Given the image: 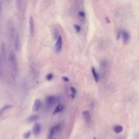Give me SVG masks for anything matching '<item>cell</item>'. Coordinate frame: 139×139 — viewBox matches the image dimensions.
Returning a JSON list of instances; mask_svg holds the SVG:
<instances>
[{
    "label": "cell",
    "instance_id": "obj_1",
    "mask_svg": "<svg viewBox=\"0 0 139 139\" xmlns=\"http://www.w3.org/2000/svg\"><path fill=\"white\" fill-rule=\"evenodd\" d=\"M9 62L12 76L13 78L16 79L18 76V67L16 55L13 51H10L9 53Z\"/></svg>",
    "mask_w": 139,
    "mask_h": 139
},
{
    "label": "cell",
    "instance_id": "obj_2",
    "mask_svg": "<svg viewBox=\"0 0 139 139\" xmlns=\"http://www.w3.org/2000/svg\"><path fill=\"white\" fill-rule=\"evenodd\" d=\"M8 34H9V39L11 42H13L16 33L14 23L12 20H10L8 23Z\"/></svg>",
    "mask_w": 139,
    "mask_h": 139
},
{
    "label": "cell",
    "instance_id": "obj_3",
    "mask_svg": "<svg viewBox=\"0 0 139 139\" xmlns=\"http://www.w3.org/2000/svg\"><path fill=\"white\" fill-rule=\"evenodd\" d=\"M57 100V98L55 96H50L46 99V107L47 109H50Z\"/></svg>",
    "mask_w": 139,
    "mask_h": 139
},
{
    "label": "cell",
    "instance_id": "obj_4",
    "mask_svg": "<svg viewBox=\"0 0 139 139\" xmlns=\"http://www.w3.org/2000/svg\"><path fill=\"white\" fill-rule=\"evenodd\" d=\"M60 124H57L51 127L49 130V139H51L53 135L56 133L57 131H59L60 128Z\"/></svg>",
    "mask_w": 139,
    "mask_h": 139
},
{
    "label": "cell",
    "instance_id": "obj_5",
    "mask_svg": "<svg viewBox=\"0 0 139 139\" xmlns=\"http://www.w3.org/2000/svg\"><path fill=\"white\" fill-rule=\"evenodd\" d=\"M62 47V39L61 36H59L57 39L55 44V49L57 52H59L61 51Z\"/></svg>",
    "mask_w": 139,
    "mask_h": 139
},
{
    "label": "cell",
    "instance_id": "obj_6",
    "mask_svg": "<svg viewBox=\"0 0 139 139\" xmlns=\"http://www.w3.org/2000/svg\"><path fill=\"white\" fill-rule=\"evenodd\" d=\"M13 42L15 50L16 51H18L19 48V44H20V38H19V35L18 32H16V36L14 39Z\"/></svg>",
    "mask_w": 139,
    "mask_h": 139
},
{
    "label": "cell",
    "instance_id": "obj_7",
    "mask_svg": "<svg viewBox=\"0 0 139 139\" xmlns=\"http://www.w3.org/2000/svg\"><path fill=\"white\" fill-rule=\"evenodd\" d=\"M41 126L39 123H36L34 124L33 127V132L35 135H39L41 133Z\"/></svg>",
    "mask_w": 139,
    "mask_h": 139
},
{
    "label": "cell",
    "instance_id": "obj_8",
    "mask_svg": "<svg viewBox=\"0 0 139 139\" xmlns=\"http://www.w3.org/2000/svg\"><path fill=\"white\" fill-rule=\"evenodd\" d=\"M82 114L85 122L87 123H89L91 121V117L89 110H86L83 111L82 112Z\"/></svg>",
    "mask_w": 139,
    "mask_h": 139
},
{
    "label": "cell",
    "instance_id": "obj_9",
    "mask_svg": "<svg viewBox=\"0 0 139 139\" xmlns=\"http://www.w3.org/2000/svg\"><path fill=\"white\" fill-rule=\"evenodd\" d=\"M1 53L0 54L1 55L2 60H3L5 61L7 57V51H6V48L5 44L4 43H2L1 45Z\"/></svg>",
    "mask_w": 139,
    "mask_h": 139
},
{
    "label": "cell",
    "instance_id": "obj_10",
    "mask_svg": "<svg viewBox=\"0 0 139 139\" xmlns=\"http://www.w3.org/2000/svg\"><path fill=\"white\" fill-rule=\"evenodd\" d=\"M122 35L123 37V41L124 43L126 44L129 41L130 35L128 32L125 30H122Z\"/></svg>",
    "mask_w": 139,
    "mask_h": 139
},
{
    "label": "cell",
    "instance_id": "obj_11",
    "mask_svg": "<svg viewBox=\"0 0 139 139\" xmlns=\"http://www.w3.org/2000/svg\"><path fill=\"white\" fill-rule=\"evenodd\" d=\"M42 104L41 100L39 99H36L34 103L33 109L34 112H37L41 108Z\"/></svg>",
    "mask_w": 139,
    "mask_h": 139
},
{
    "label": "cell",
    "instance_id": "obj_12",
    "mask_svg": "<svg viewBox=\"0 0 139 139\" xmlns=\"http://www.w3.org/2000/svg\"><path fill=\"white\" fill-rule=\"evenodd\" d=\"M30 24V30L31 34L32 35L34 32V18L32 16H31L29 21Z\"/></svg>",
    "mask_w": 139,
    "mask_h": 139
},
{
    "label": "cell",
    "instance_id": "obj_13",
    "mask_svg": "<svg viewBox=\"0 0 139 139\" xmlns=\"http://www.w3.org/2000/svg\"><path fill=\"white\" fill-rule=\"evenodd\" d=\"M64 106L61 104H60L59 105H58L53 111V114H56L62 112L64 109Z\"/></svg>",
    "mask_w": 139,
    "mask_h": 139
},
{
    "label": "cell",
    "instance_id": "obj_14",
    "mask_svg": "<svg viewBox=\"0 0 139 139\" xmlns=\"http://www.w3.org/2000/svg\"><path fill=\"white\" fill-rule=\"evenodd\" d=\"M12 107V106L11 105H6L4 106V107H3L0 109V117L2 116V115L5 113L6 111L10 109Z\"/></svg>",
    "mask_w": 139,
    "mask_h": 139
},
{
    "label": "cell",
    "instance_id": "obj_15",
    "mask_svg": "<svg viewBox=\"0 0 139 139\" xmlns=\"http://www.w3.org/2000/svg\"><path fill=\"white\" fill-rule=\"evenodd\" d=\"M92 73L93 74L94 79H95V81L96 82H98V81L99 80V76L98 73L96 71V69L94 67H92L91 68Z\"/></svg>",
    "mask_w": 139,
    "mask_h": 139
},
{
    "label": "cell",
    "instance_id": "obj_16",
    "mask_svg": "<svg viewBox=\"0 0 139 139\" xmlns=\"http://www.w3.org/2000/svg\"><path fill=\"white\" fill-rule=\"evenodd\" d=\"M39 118V115H33L28 118V121L30 122H34L36 121Z\"/></svg>",
    "mask_w": 139,
    "mask_h": 139
},
{
    "label": "cell",
    "instance_id": "obj_17",
    "mask_svg": "<svg viewBox=\"0 0 139 139\" xmlns=\"http://www.w3.org/2000/svg\"><path fill=\"white\" fill-rule=\"evenodd\" d=\"M113 130L115 133H121L123 131V127L122 126L117 125L114 126L113 128Z\"/></svg>",
    "mask_w": 139,
    "mask_h": 139
},
{
    "label": "cell",
    "instance_id": "obj_18",
    "mask_svg": "<svg viewBox=\"0 0 139 139\" xmlns=\"http://www.w3.org/2000/svg\"><path fill=\"white\" fill-rule=\"evenodd\" d=\"M70 90L71 91V93H72L71 97H72V98L74 99L75 98V95L76 94V90L73 87H71L70 88Z\"/></svg>",
    "mask_w": 139,
    "mask_h": 139
},
{
    "label": "cell",
    "instance_id": "obj_19",
    "mask_svg": "<svg viewBox=\"0 0 139 139\" xmlns=\"http://www.w3.org/2000/svg\"><path fill=\"white\" fill-rule=\"evenodd\" d=\"M31 134V131H28L24 133L23 135V137L25 139H29V137H30Z\"/></svg>",
    "mask_w": 139,
    "mask_h": 139
},
{
    "label": "cell",
    "instance_id": "obj_20",
    "mask_svg": "<svg viewBox=\"0 0 139 139\" xmlns=\"http://www.w3.org/2000/svg\"><path fill=\"white\" fill-rule=\"evenodd\" d=\"M2 60L1 55L0 54V77H1L3 73V67H2Z\"/></svg>",
    "mask_w": 139,
    "mask_h": 139
},
{
    "label": "cell",
    "instance_id": "obj_21",
    "mask_svg": "<svg viewBox=\"0 0 139 139\" xmlns=\"http://www.w3.org/2000/svg\"><path fill=\"white\" fill-rule=\"evenodd\" d=\"M53 75L52 73H49V74H48L46 76L47 80H48V81H50L53 78Z\"/></svg>",
    "mask_w": 139,
    "mask_h": 139
},
{
    "label": "cell",
    "instance_id": "obj_22",
    "mask_svg": "<svg viewBox=\"0 0 139 139\" xmlns=\"http://www.w3.org/2000/svg\"><path fill=\"white\" fill-rule=\"evenodd\" d=\"M74 27H75V30H76V32L79 33L81 31V27L79 25L74 24Z\"/></svg>",
    "mask_w": 139,
    "mask_h": 139
},
{
    "label": "cell",
    "instance_id": "obj_23",
    "mask_svg": "<svg viewBox=\"0 0 139 139\" xmlns=\"http://www.w3.org/2000/svg\"><path fill=\"white\" fill-rule=\"evenodd\" d=\"M78 14V15L80 17H82V18H84L85 17V14L82 11H79Z\"/></svg>",
    "mask_w": 139,
    "mask_h": 139
},
{
    "label": "cell",
    "instance_id": "obj_24",
    "mask_svg": "<svg viewBox=\"0 0 139 139\" xmlns=\"http://www.w3.org/2000/svg\"><path fill=\"white\" fill-rule=\"evenodd\" d=\"M122 35V30H119L117 33V40L121 38V36Z\"/></svg>",
    "mask_w": 139,
    "mask_h": 139
},
{
    "label": "cell",
    "instance_id": "obj_25",
    "mask_svg": "<svg viewBox=\"0 0 139 139\" xmlns=\"http://www.w3.org/2000/svg\"><path fill=\"white\" fill-rule=\"evenodd\" d=\"M62 78L63 81H64V82H68L69 81V78L67 77H65V76H62Z\"/></svg>",
    "mask_w": 139,
    "mask_h": 139
},
{
    "label": "cell",
    "instance_id": "obj_26",
    "mask_svg": "<svg viewBox=\"0 0 139 139\" xmlns=\"http://www.w3.org/2000/svg\"><path fill=\"white\" fill-rule=\"evenodd\" d=\"M2 5H3V1H0V14H1L2 12Z\"/></svg>",
    "mask_w": 139,
    "mask_h": 139
},
{
    "label": "cell",
    "instance_id": "obj_27",
    "mask_svg": "<svg viewBox=\"0 0 139 139\" xmlns=\"http://www.w3.org/2000/svg\"><path fill=\"white\" fill-rule=\"evenodd\" d=\"M106 21V22H107V23H111V21H110V19L108 17H106L105 18Z\"/></svg>",
    "mask_w": 139,
    "mask_h": 139
},
{
    "label": "cell",
    "instance_id": "obj_28",
    "mask_svg": "<svg viewBox=\"0 0 139 139\" xmlns=\"http://www.w3.org/2000/svg\"><path fill=\"white\" fill-rule=\"evenodd\" d=\"M93 139H97L96 138V137H94V138H93Z\"/></svg>",
    "mask_w": 139,
    "mask_h": 139
},
{
    "label": "cell",
    "instance_id": "obj_29",
    "mask_svg": "<svg viewBox=\"0 0 139 139\" xmlns=\"http://www.w3.org/2000/svg\"><path fill=\"white\" fill-rule=\"evenodd\" d=\"M51 139H56L55 138H51Z\"/></svg>",
    "mask_w": 139,
    "mask_h": 139
},
{
    "label": "cell",
    "instance_id": "obj_30",
    "mask_svg": "<svg viewBox=\"0 0 139 139\" xmlns=\"http://www.w3.org/2000/svg\"></svg>",
    "mask_w": 139,
    "mask_h": 139
}]
</instances>
